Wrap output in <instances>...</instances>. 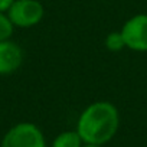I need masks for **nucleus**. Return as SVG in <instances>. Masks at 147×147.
<instances>
[{"mask_svg": "<svg viewBox=\"0 0 147 147\" xmlns=\"http://www.w3.org/2000/svg\"><path fill=\"white\" fill-rule=\"evenodd\" d=\"M23 62V51L13 40L0 42V75H10L16 72Z\"/></svg>", "mask_w": 147, "mask_h": 147, "instance_id": "39448f33", "label": "nucleus"}, {"mask_svg": "<svg viewBox=\"0 0 147 147\" xmlns=\"http://www.w3.org/2000/svg\"><path fill=\"white\" fill-rule=\"evenodd\" d=\"M105 48L110 52H120L121 49L125 48V43H124V39H123V35L120 30H115V32H111L107 35Z\"/></svg>", "mask_w": 147, "mask_h": 147, "instance_id": "0eeeda50", "label": "nucleus"}, {"mask_svg": "<svg viewBox=\"0 0 147 147\" xmlns=\"http://www.w3.org/2000/svg\"><path fill=\"white\" fill-rule=\"evenodd\" d=\"M84 141L77 130H68L59 133L52 141V147H82Z\"/></svg>", "mask_w": 147, "mask_h": 147, "instance_id": "423d86ee", "label": "nucleus"}, {"mask_svg": "<svg viewBox=\"0 0 147 147\" xmlns=\"http://www.w3.org/2000/svg\"><path fill=\"white\" fill-rule=\"evenodd\" d=\"M15 26L12 20L9 19L6 12H0V42L2 40H9L13 35Z\"/></svg>", "mask_w": 147, "mask_h": 147, "instance_id": "6e6552de", "label": "nucleus"}, {"mask_svg": "<svg viewBox=\"0 0 147 147\" xmlns=\"http://www.w3.org/2000/svg\"><path fill=\"white\" fill-rule=\"evenodd\" d=\"M15 0H0V12H7Z\"/></svg>", "mask_w": 147, "mask_h": 147, "instance_id": "1a4fd4ad", "label": "nucleus"}, {"mask_svg": "<svg viewBox=\"0 0 147 147\" xmlns=\"http://www.w3.org/2000/svg\"><path fill=\"white\" fill-rule=\"evenodd\" d=\"M0 147H46V140L36 124L23 121L7 130Z\"/></svg>", "mask_w": 147, "mask_h": 147, "instance_id": "f03ea898", "label": "nucleus"}, {"mask_svg": "<svg viewBox=\"0 0 147 147\" xmlns=\"http://www.w3.org/2000/svg\"><path fill=\"white\" fill-rule=\"evenodd\" d=\"M82 147H104V146H98V144H84Z\"/></svg>", "mask_w": 147, "mask_h": 147, "instance_id": "9d476101", "label": "nucleus"}, {"mask_svg": "<svg viewBox=\"0 0 147 147\" xmlns=\"http://www.w3.org/2000/svg\"><path fill=\"white\" fill-rule=\"evenodd\" d=\"M125 48L134 52H147V15L131 16L121 28Z\"/></svg>", "mask_w": 147, "mask_h": 147, "instance_id": "20e7f679", "label": "nucleus"}, {"mask_svg": "<svg viewBox=\"0 0 147 147\" xmlns=\"http://www.w3.org/2000/svg\"><path fill=\"white\" fill-rule=\"evenodd\" d=\"M120 127V114L110 101H95L85 107L78 117L77 131L84 144L104 146L117 134Z\"/></svg>", "mask_w": 147, "mask_h": 147, "instance_id": "f257e3e1", "label": "nucleus"}, {"mask_svg": "<svg viewBox=\"0 0 147 147\" xmlns=\"http://www.w3.org/2000/svg\"><path fill=\"white\" fill-rule=\"evenodd\" d=\"M7 16L15 28H33L45 16V7L39 0H15L7 9Z\"/></svg>", "mask_w": 147, "mask_h": 147, "instance_id": "7ed1b4c3", "label": "nucleus"}]
</instances>
